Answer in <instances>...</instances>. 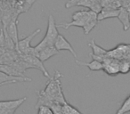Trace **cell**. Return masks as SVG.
Masks as SVG:
<instances>
[{
    "label": "cell",
    "mask_w": 130,
    "mask_h": 114,
    "mask_svg": "<svg viewBox=\"0 0 130 114\" xmlns=\"http://www.w3.org/2000/svg\"><path fill=\"white\" fill-rule=\"evenodd\" d=\"M61 78V74L60 73V71H55L54 76L49 78V80L47 81L45 89H44V92L48 96H50L54 102L63 105L68 102L66 101L64 94H63L61 79H60Z\"/></svg>",
    "instance_id": "cell-1"
},
{
    "label": "cell",
    "mask_w": 130,
    "mask_h": 114,
    "mask_svg": "<svg viewBox=\"0 0 130 114\" xmlns=\"http://www.w3.org/2000/svg\"><path fill=\"white\" fill-rule=\"evenodd\" d=\"M59 35L58 32V28H57V23L54 21V18L52 14L49 15L48 17V22H47V28H46V32L44 37V38L36 45L34 46V51L35 54H37L39 52L40 50H42L43 48L49 45H53L55 41L56 38Z\"/></svg>",
    "instance_id": "cell-2"
},
{
    "label": "cell",
    "mask_w": 130,
    "mask_h": 114,
    "mask_svg": "<svg viewBox=\"0 0 130 114\" xmlns=\"http://www.w3.org/2000/svg\"><path fill=\"white\" fill-rule=\"evenodd\" d=\"M27 100V97H22L16 100L0 101V114H14L16 110Z\"/></svg>",
    "instance_id": "cell-3"
},
{
    "label": "cell",
    "mask_w": 130,
    "mask_h": 114,
    "mask_svg": "<svg viewBox=\"0 0 130 114\" xmlns=\"http://www.w3.org/2000/svg\"><path fill=\"white\" fill-rule=\"evenodd\" d=\"M19 57H20L22 60H23L24 62H28L29 65L32 66L33 69H37L41 71L45 78H50V75H49L48 71H46V69H45V66H44V62H41L40 59L38 58V57H37L36 55H31V54H21V55H19Z\"/></svg>",
    "instance_id": "cell-4"
},
{
    "label": "cell",
    "mask_w": 130,
    "mask_h": 114,
    "mask_svg": "<svg viewBox=\"0 0 130 114\" xmlns=\"http://www.w3.org/2000/svg\"><path fill=\"white\" fill-rule=\"evenodd\" d=\"M119 60L106 55L103 62V71L109 76H116L119 73Z\"/></svg>",
    "instance_id": "cell-5"
},
{
    "label": "cell",
    "mask_w": 130,
    "mask_h": 114,
    "mask_svg": "<svg viewBox=\"0 0 130 114\" xmlns=\"http://www.w3.org/2000/svg\"><path fill=\"white\" fill-rule=\"evenodd\" d=\"M40 32H41V29H36V30L33 31L30 35H29V36L26 37V38L19 40L18 46H17V48H16L17 54H18L19 55L27 54V52L29 51V49L31 47L30 43H31V41H32V39L34 38V37L36 36V35H38V33H40Z\"/></svg>",
    "instance_id": "cell-6"
},
{
    "label": "cell",
    "mask_w": 130,
    "mask_h": 114,
    "mask_svg": "<svg viewBox=\"0 0 130 114\" xmlns=\"http://www.w3.org/2000/svg\"><path fill=\"white\" fill-rule=\"evenodd\" d=\"M54 45L57 51L67 50L72 54V55L74 56L75 58H77V53L75 52L73 46L62 35H61V34L58 35V37L56 38L55 41H54Z\"/></svg>",
    "instance_id": "cell-7"
},
{
    "label": "cell",
    "mask_w": 130,
    "mask_h": 114,
    "mask_svg": "<svg viewBox=\"0 0 130 114\" xmlns=\"http://www.w3.org/2000/svg\"><path fill=\"white\" fill-rule=\"evenodd\" d=\"M6 29V33L8 36L12 38L13 43L15 44V51L18 46V42H19V32H18V22L16 20H12L11 22L8 23L6 27H4Z\"/></svg>",
    "instance_id": "cell-8"
},
{
    "label": "cell",
    "mask_w": 130,
    "mask_h": 114,
    "mask_svg": "<svg viewBox=\"0 0 130 114\" xmlns=\"http://www.w3.org/2000/svg\"><path fill=\"white\" fill-rule=\"evenodd\" d=\"M31 81V78L26 77H13L9 76L6 73L0 71V84H13L18 82H29Z\"/></svg>",
    "instance_id": "cell-9"
},
{
    "label": "cell",
    "mask_w": 130,
    "mask_h": 114,
    "mask_svg": "<svg viewBox=\"0 0 130 114\" xmlns=\"http://www.w3.org/2000/svg\"><path fill=\"white\" fill-rule=\"evenodd\" d=\"M59 51L56 50V48L54 47V45H49V46H46L45 48H43L42 50H40L39 52L37 54V57L40 59L41 62H45V61L49 60L51 57L56 55L58 54Z\"/></svg>",
    "instance_id": "cell-10"
},
{
    "label": "cell",
    "mask_w": 130,
    "mask_h": 114,
    "mask_svg": "<svg viewBox=\"0 0 130 114\" xmlns=\"http://www.w3.org/2000/svg\"><path fill=\"white\" fill-rule=\"evenodd\" d=\"M119 9H113V8L103 7V9L101 10V12H100L99 13H97L98 22H101V21L105 20V19L118 17L119 16Z\"/></svg>",
    "instance_id": "cell-11"
},
{
    "label": "cell",
    "mask_w": 130,
    "mask_h": 114,
    "mask_svg": "<svg viewBox=\"0 0 130 114\" xmlns=\"http://www.w3.org/2000/svg\"><path fill=\"white\" fill-rule=\"evenodd\" d=\"M119 22L122 24V27L124 31L128 30L130 28V22H129V12L126 8L120 7L119 8Z\"/></svg>",
    "instance_id": "cell-12"
},
{
    "label": "cell",
    "mask_w": 130,
    "mask_h": 114,
    "mask_svg": "<svg viewBox=\"0 0 130 114\" xmlns=\"http://www.w3.org/2000/svg\"><path fill=\"white\" fill-rule=\"evenodd\" d=\"M0 71L6 73V74L9 75V76L24 77L23 73H22L21 71H19L17 69H15L14 67H13L12 65H9V64H1L0 63Z\"/></svg>",
    "instance_id": "cell-13"
},
{
    "label": "cell",
    "mask_w": 130,
    "mask_h": 114,
    "mask_svg": "<svg viewBox=\"0 0 130 114\" xmlns=\"http://www.w3.org/2000/svg\"><path fill=\"white\" fill-rule=\"evenodd\" d=\"M76 63L81 66H86V67L88 68L91 71H103V63L94 60H92L90 62H82V61L76 60Z\"/></svg>",
    "instance_id": "cell-14"
},
{
    "label": "cell",
    "mask_w": 130,
    "mask_h": 114,
    "mask_svg": "<svg viewBox=\"0 0 130 114\" xmlns=\"http://www.w3.org/2000/svg\"><path fill=\"white\" fill-rule=\"evenodd\" d=\"M88 45H89V47L92 49V51H93L92 54H94V55H107L108 50H106V49L103 48V47H101L100 45H98L97 44L95 43L94 39L91 40V41L89 42Z\"/></svg>",
    "instance_id": "cell-15"
},
{
    "label": "cell",
    "mask_w": 130,
    "mask_h": 114,
    "mask_svg": "<svg viewBox=\"0 0 130 114\" xmlns=\"http://www.w3.org/2000/svg\"><path fill=\"white\" fill-rule=\"evenodd\" d=\"M4 31H5V46H4V49H6V50L8 51V52H13V51H15V44L13 43V41L12 40V38L8 36V34L6 33V29H5V28H4Z\"/></svg>",
    "instance_id": "cell-16"
},
{
    "label": "cell",
    "mask_w": 130,
    "mask_h": 114,
    "mask_svg": "<svg viewBox=\"0 0 130 114\" xmlns=\"http://www.w3.org/2000/svg\"><path fill=\"white\" fill-rule=\"evenodd\" d=\"M61 112H62V114H83L78 109L75 108L73 105H71L69 103H66L65 104L62 105Z\"/></svg>",
    "instance_id": "cell-17"
},
{
    "label": "cell",
    "mask_w": 130,
    "mask_h": 114,
    "mask_svg": "<svg viewBox=\"0 0 130 114\" xmlns=\"http://www.w3.org/2000/svg\"><path fill=\"white\" fill-rule=\"evenodd\" d=\"M91 10H79V11H77L75 13H73L72 16V21H78V20H82V19H85L86 17H87L90 13Z\"/></svg>",
    "instance_id": "cell-18"
},
{
    "label": "cell",
    "mask_w": 130,
    "mask_h": 114,
    "mask_svg": "<svg viewBox=\"0 0 130 114\" xmlns=\"http://www.w3.org/2000/svg\"><path fill=\"white\" fill-rule=\"evenodd\" d=\"M130 111V95L126 97L116 114H126Z\"/></svg>",
    "instance_id": "cell-19"
},
{
    "label": "cell",
    "mask_w": 130,
    "mask_h": 114,
    "mask_svg": "<svg viewBox=\"0 0 130 114\" xmlns=\"http://www.w3.org/2000/svg\"><path fill=\"white\" fill-rule=\"evenodd\" d=\"M130 72V63L128 60L122 59L119 62V73L121 74H127Z\"/></svg>",
    "instance_id": "cell-20"
},
{
    "label": "cell",
    "mask_w": 130,
    "mask_h": 114,
    "mask_svg": "<svg viewBox=\"0 0 130 114\" xmlns=\"http://www.w3.org/2000/svg\"><path fill=\"white\" fill-rule=\"evenodd\" d=\"M50 109L52 110L54 114H62L61 112V109H62V105L57 103H54L50 106Z\"/></svg>",
    "instance_id": "cell-21"
},
{
    "label": "cell",
    "mask_w": 130,
    "mask_h": 114,
    "mask_svg": "<svg viewBox=\"0 0 130 114\" xmlns=\"http://www.w3.org/2000/svg\"><path fill=\"white\" fill-rule=\"evenodd\" d=\"M38 109V114H54L49 107L47 106H39Z\"/></svg>",
    "instance_id": "cell-22"
},
{
    "label": "cell",
    "mask_w": 130,
    "mask_h": 114,
    "mask_svg": "<svg viewBox=\"0 0 130 114\" xmlns=\"http://www.w3.org/2000/svg\"><path fill=\"white\" fill-rule=\"evenodd\" d=\"M5 46V31L4 28L0 29V48H4Z\"/></svg>",
    "instance_id": "cell-23"
},
{
    "label": "cell",
    "mask_w": 130,
    "mask_h": 114,
    "mask_svg": "<svg viewBox=\"0 0 130 114\" xmlns=\"http://www.w3.org/2000/svg\"><path fill=\"white\" fill-rule=\"evenodd\" d=\"M90 56L93 58V60L97 61V62H102V63H103L104 58L106 57V55H94V54H93L92 53L90 54Z\"/></svg>",
    "instance_id": "cell-24"
},
{
    "label": "cell",
    "mask_w": 130,
    "mask_h": 114,
    "mask_svg": "<svg viewBox=\"0 0 130 114\" xmlns=\"http://www.w3.org/2000/svg\"><path fill=\"white\" fill-rule=\"evenodd\" d=\"M2 19V13H1V10H0V20Z\"/></svg>",
    "instance_id": "cell-25"
},
{
    "label": "cell",
    "mask_w": 130,
    "mask_h": 114,
    "mask_svg": "<svg viewBox=\"0 0 130 114\" xmlns=\"http://www.w3.org/2000/svg\"><path fill=\"white\" fill-rule=\"evenodd\" d=\"M126 60H128V62H129V63H130V56H129V57H127V58H126Z\"/></svg>",
    "instance_id": "cell-26"
},
{
    "label": "cell",
    "mask_w": 130,
    "mask_h": 114,
    "mask_svg": "<svg viewBox=\"0 0 130 114\" xmlns=\"http://www.w3.org/2000/svg\"><path fill=\"white\" fill-rule=\"evenodd\" d=\"M5 85H8V84H0V87H2V86H5Z\"/></svg>",
    "instance_id": "cell-27"
},
{
    "label": "cell",
    "mask_w": 130,
    "mask_h": 114,
    "mask_svg": "<svg viewBox=\"0 0 130 114\" xmlns=\"http://www.w3.org/2000/svg\"><path fill=\"white\" fill-rule=\"evenodd\" d=\"M129 22H130V12H129Z\"/></svg>",
    "instance_id": "cell-28"
},
{
    "label": "cell",
    "mask_w": 130,
    "mask_h": 114,
    "mask_svg": "<svg viewBox=\"0 0 130 114\" xmlns=\"http://www.w3.org/2000/svg\"><path fill=\"white\" fill-rule=\"evenodd\" d=\"M35 1H36V0H32V2H33V3H34V2H35Z\"/></svg>",
    "instance_id": "cell-29"
},
{
    "label": "cell",
    "mask_w": 130,
    "mask_h": 114,
    "mask_svg": "<svg viewBox=\"0 0 130 114\" xmlns=\"http://www.w3.org/2000/svg\"><path fill=\"white\" fill-rule=\"evenodd\" d=\"M18 1H22V0H18Z\"/></svg>",
    "instance_id": "cell-30"
},
{
    "label": "cell",
    "mask_w": 130,
    "mask_h": 114,
    "mask_svg": "<svg viewBox=\"0 0 130 114\" xmlns=\"http://www.w3.org/2000/svg\"><path fill=\"white\" fill-rule=\"evenodd\" d=\"M29 1H30V0H29Z\"/></svg>",
    "instance_id": "cell-31"
}]
</instances>
